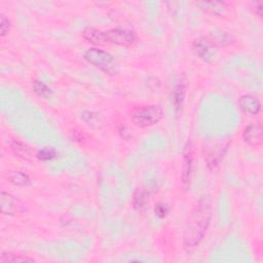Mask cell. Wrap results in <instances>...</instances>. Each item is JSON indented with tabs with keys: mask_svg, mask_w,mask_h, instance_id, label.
<instances>
[{
	"mask_svg": "<svg viewBox=\"0 0 263 263\" xmlns=\"http://www.w3.org/2000/svg\"><path fill=\"white\" fill-rule=\"evenodd\" d=\"M10 21L4 15L1 14L0 15V35L1 37H4L6 34H8V32L10 31Z\"/></svg>",
	"mask_w": 263,
	"mask_h": 263,
	"instance_id": "20",
	"label": "cell"
},
{
	"mask_svg": "<svg viewBox=\"0 0 263 263\" xmlns=\"http://www.w3.org/2000/svg\"><path fill=\"white\" fill-rule=\"evenodd\" d=\"M55 156H57V151L54 148H51V147H46V148L40 149L36 153V157L42 161L51 160V159L55 158Z\"/></svg>",
	"mask_w": 263,
	"mask_h": 263,
	"instance_id": "18",
	"label": "cell"
},
{
	"mask_svg": "<svg viewBox=\"0 0 263 263\" xmlns=\"http://www.w3.org/2000/svg\"><path fill=\"white\" fill-rule=\"evenodd\" d=\"M168 212H170V209H168L167 204L164 203V202H158V203L155 205V208H154V213H155V215H156L158 218H160V219L165 218V217L167 216Z\"/></svg>",
	"mask_w": 263,
	"mask_h": 263,
	"instance_id": "21",
	"label": "cell"
},
{
	"mask_svg": "<svg viewBox=\"0 0 263 263\" xmlns=\"http://www.w3.org/2000/svg\"><path fill=\"white\" fill-rule=\"evenodd\" d=\"M163 117V110L158 105H143L135 107L130 113L129 118L132 122L140 127L146 128L157 124Z\"/></svg>",
	"mask_w": 263,
	"mask_h": 263,
	"instance_id": "3",
	"label": "cell"
},
{
	"mask_svg": "<svg viewBox=\"0 0 263 263\" xmlns=\"http://www.w3.org/2000/svg\"><path fill=\"white\" fill-rule=\"evenodd\" d=\"M82 36L92 44H116L119 46L130 47L137 42V35L134 31L127 29H110L99 31L93 28H87L83 31Z\"/></svg>",
	"mask_w": 263,
	"mask_h": 263,
	"instance_id": "2",
	"label": "cell"
},
{
	"mask_svg": "<svg viewBox=\"0 0 263 263\" xmlns=\"http://www.w3.org/2000/svg\"><path fill=\"white\" fill-rule=\"evenodd\" d=\"M229 141H226L225 143H221L214 148H212L205 155V162L211 172H216L224 158V155L228 149Z\"/></svg>",
	"mask_w": 263,
	"mask_h": 263,
	"instance_id": "8",
	"label": "cell"
},
{
	"mask_svg": "<svg viewBox=\"0 0 263 263\" xmlns=\"http://www.w3.org/2000/svg\"><path fill=\"white\" fill-rule=\"evenodd\" d=\"M196 5L200 10L208 14L217 15V16H226L230 12V7L226 2L220 1H198Z\"/></svg>",
	"mask_w": 263,
	"mask_h": 263,
	"instance_id": "10",
	"label": "cell"
},
{
	"mask_svg": "<svg viewBox=\"0 0 263 263\" xmlns=\"http://www.w3.org/2000/svg\"><path fill=\"white\" fill-rule=\"evenodd\" d=\"M32 87H33V90L34 92L42 98V99H49L52 95V91L51 89L42 81H39V80H35L32 84Z\"/></svg>",
	"mask_w": 263,
	"mask_h": 263,
	"instance_id": "17",
	"label": "cell"
},
{
	"mask_svg": "<svg viewBox=\"0 0 263 263\" xmlns=\"http://www.w3.org/2000/svg\"><path fill=\"white\" fill-rule=\"evenodd\" d=\"M252 9L254 11L255 14H257L259 17L262 16V11H263V5L262 2L257 1V2H253L252 3Z\"/></svg>",
	"mask_w": 263,
	"mask_h": 263,
	"instance_id": "22",
	"label": "cell"
},
{
	"mask_svg": "<svg viewBox=\"0 0 263 263\" xmlns=\"http://www.w3.org/2000/svg\"><path fill=\"white\" fill-rule=\"evenodd\" d=\"M239 109L247 115H257L261 110V102L252 95H243L238 99Z\"/></svg>",
	"mask_w": 263,
	"mask_h": 263,
	"instance_id": "11",
	"label": "cell"
},
{
	"mask_svg": "<svg viewBox=\"0 0 263 263\" xmlns=\"http://www.w3.org/2000/svg\"><path fill=\"white\" fill-rule=\"evenodd\" d=\"M192 47L195 54L204 62L213 61L217 53L216 44L209 37H199L195 39Z\"/></svg>",
	"mask_w": 263,
	"mask_h": 263,
	"instance_id": "6",
	"label": "cell"
},
{
	"mask_svg": "<svg viewBox=\"0 0 263 263\" xmlns=\"http://www.w3.org/2000/svg\"><path fill=\"white\" fill-rule=\"evenodd\" d=\"M82 118H83V120H84L87 124H89V125H91V126H95V125L99 126L100 123H102V120H101L100 115H99L98 113H95V112L85 111V112L82 113Z\"/></svg>",
	"mask_w": 263,
	"mask_h": 263,
	"instance_id": "19",
	"label": "cell"
},
{
	"mask_svg": "<svg viewBox=\"0 0 263 263\" xmlns=\"http://www.w3.org/2000/svg\"><path fill=\"white\" fill-rule=\"evenodd\" d=\"M35 260L29 256L22 255L18 253L10 252V251H3L0 255V262L1 263H22V262H34Z\"/></svg>",
	"mask_w": 263,
	"mask_h": 263,
	"instance_id": "14",
	"label": "cell"
},
{
	"mask_svg": "<svg viewBox=\"0 0 263 263\" xmlns=\"http://www.w3.org/2000/svg\"><path fill=\"white\" fill-rule=\"evenodd\" d=\"M242 140L251 147H260L263 143V128L260 123H252L245 127Z\"/></svg>",
	"mask_w": 263,
	"mask_h": 263,
	"instance_id": "9",
	"label": "cell"
},
{
	"mask_svg": "<svg viewBox=\"0 0 263 263\" xmlns=\"http://www.w3.org/2000/svg\"><path fill=\"white\" fill-rule=\"evenodd\" d=\"M7 179L11 184H13L15 186H21V187L28 186L31 183L30 177L27 174H25L24 172H21V171L10 172L7 176Z\"/></svg>",
	"mask_w": 263,
	"mask_h": 263,
	"instance_id": "15",
	"label": "cell"
},
{
	"mask_svg": "<svg viewBox=\"0 0 263 263\" xmlns=\"http://www.w3.org/2000/svg\"><path fill=\"white\" fill-rule=\"evenodd\" d=\"M186 95V85L184 83H178L174 86L172 90V104L175 113L178 115L183 107V103Z\"/></svg>",
	"mask_w": 263,
	"mask_h": 263,
	"instance_id": "13",
	"label": "cell"
},
{
	"mask_svg": "<svg viewBox=\"0 0 263 263\" xmlns=\"http://www.w3.org/2000/svg\"><path fill=\"white\" fill-rule=\"evenodd\" d=\"M149 201V194L144 189H137L133 196V204L135 209L141 210L143 209Z\"/></svg>",
	"mask_w": 263,
	"mask_h": 263,
	"instance_id": "16",
	"label": "cell"
},
{
	"mask_svg": "<svg viewBox=\"0 0 263 263\" xmlns=\"http://www.w3.org/2000/svg\"><path fill=\"white\" fill-rule=\"evenodd\" d=\"M192 167H193L192 147H191V144L188 142L184 148L182 171H181V183L185 190L188 189V187L190 186V181H191V176H192Z\"/></svg>",
	"mask_w": 263,
	"mask_h": 263,
	"instance_id": "7",
	"label": "cell"
},
{
	"mask_svg": "<svg viewBox=\"0 0 263 263\" xmlns=\"http://www.w3.org/2000/svg\"><path fill=\"white\" fill-rule=\"evenodd\" d=\"M11 150L16 157L26 161H33L34 157H36L34 150L30 146L18 141L12 142Z\"/></svg>",
	"mask_w": 263,
	"mask_h": 263,
	"instance_id": "12",
	"label": "cell"
},
{
	"mask_svg": "<svg viewBox=\"0 0 263 263\" xmlns=\"http://www.w3.org/2000/svg\"><path fill=\"white\" fill-rule=\"evenodd\" d=\"M212 218V199L202 195L195 202L186 223L183 235V246L187 252L195 250L203 239Z\"/></svg>",
	"mask_w": 263,
	"mask_h": 263,
	"instance_id": "1",
	"label": "cell"
},
{
	"mask_svg": "<svg viewBox=\"0 0 263 263\" xmlns=\"http://www.w3.org/2000/svg\"><path fill=\"white\" fill-rule=\"evenodd\" d=\"M84 59L95 67L104 71L107 74H115L117 72V65L114 57L99 48H88L84 52Z\"/></svg>",
	"mask_w": 263,
	"mask_h": 263,
	"instance_id": "4",
	"label": "cell"
},
{
	"mask_svg": "<svg viewBox=\"0 0 263 263\" xmlns=\"http://www.w3.org/2000/svg\"><path fill=\"white\" fill-rule=\"evenodd\" d=\"M0 209L3 215H20L24 214L27 209L25 203L14 195L1 191L0 193Z\"/></svg>",
	"mask_w": 263,
	"mask_h": 263,
	"instance_id": "5",
	"label": "cell"
}]
</instances>
